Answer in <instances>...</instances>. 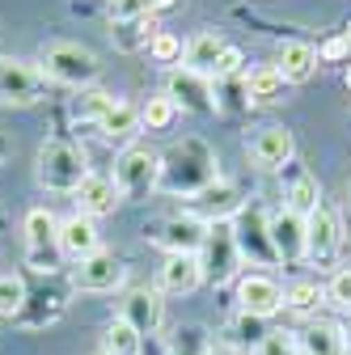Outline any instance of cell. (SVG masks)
Masks as SVG:
<instances>
[{
    "label": "cell",
    "instance_id": "cell-36",
    "mask_svg": "<svg viewBox=\"0 0 351 355\" xmlns=\"http://www.w3.org/2000/svg\"><path fill=\"white\" fill-rule=\"evenodd\" d=\"M241 64H246V55H241L237 47H225V55H221V64H216L212 80H225V76H237V72H241Z\"/></svg>",
    "mask_w": 351,
    "mask_h": 355
},
{
    "label": "cell",
    "instance_id": "cell-4",
    "mask_svg": "<svg viewBox=\"0 0 351 355\" xmlns=\"http://www.w3.org/2000/svg\"><path fill=\"white\" fill-rule=\"evenodd\" d=\"M114 187L123 199H148L161 187V153L148 144H127L114 157Z\"/></svg>",
    "mask_w": 351,
    "mask_h": 355
},
{
    "label": "cell",
    "instance_id": "cell-39",
    "mask_svg": "<svg viewBox=\"0 0 351 355\" xmlns=\"http://www.w3.org/2000/svg\"><path fill=\"white\" fill-rule=\"evenodd\" d=\"M9 157H13V140L5 136V131H0V165H5Z\"/></svg>",
    "mask_w": 351,
    "mask_h": 355
},
{
    "label": "cell",
    "instance_id": "cell-19",
    "mask_svg": "<svg viewBox=\"0 0 351 355\" xmlns=\"http://www.w3.org/2000/svg\"><path fill=\"white\" fill-rule=\"evenodd\" d=\"M157 284H161V292H169V296L195 292V288L203 284V262H199V254H165Z\"/></svg>",
    "mask_w": 351,
    "mask_h": 355
},
{
    "label": "cell",
    "instance_id": "cell-22",
    "mask_svg": "<svg viewBox=\"0 0 351 355\" xmlns=\"http://www.w3.org/2000/svg\"><path fill=\"white\" fill-rule=\"evenodd\" d=\"M94 127H98V136L110 140V144H131V140L140 136V127H144V123H140V110L131 106V102H114Z\"/></svg>",
    "mask_w": 351,
    "mask_h": 355
},
{
    "label": "cell",
    "instance_id": "cell-23",
    "mask_svg": "<svg viewBox=\"0 0 351 355\" xmlns=\"http://www.w3.org/2000/svg\"><path fill=\"white\" fill-rule=\"evenodd\" d=\"M225 47H229V42L216 34V30H199V34L187 42V51H182V68H191V72H199V76H212L216 64H221V55H225Z\"/></svg>",
    "mask_w": 351,
    "mask_h": 355
},
{
    "label": "cell",
    "instance_id": "cell-16",
    "mask_svg": "<svg viewBox=\"0 0 351 355\" xmlns=\"http://www.w3.org/2000/svg\"><path fill=\"white\" fill-rule=\"evenodd\" d=\"M280 178H284V207L309 220V216L318 211V203H322L318 178L305 169V165H296V161H292V165H284V169H280Z\"/></svg>",
    "mask_w": 351,
    "mask_h": 355
},
{
    "label": "cell",
    "instance_id": "cell-38",
    "mask_svg": "<svg viewBox=\"0 0 351 355\" xmlns=\"http://www.w3.org/2000/svg\"><path fill=\"white\" fill-rule=\"evenodd\" d=\"M178 0H144V13L148 17H157V13H165V9H173Z\"/></svg>",
    "mask_w": 351,
    "mask_h": 355
},
{
    "label": "cell",
    "instance_id": "cell-42",
    "mask_svg": "<svg viewBox=\"0 0 351 355\" xmlns=\"http://www.w3.org/2000/svg\"><path fill=\"white\" fill-rule=\"evenodd\" d=\"M9 225V216H5V207H0V229H5Z\"/></svg>",
    "mask_w": 351,
    "mask_h": 355
},
{
    "label": "cell",
    "instance_id": "cell-5",
    "mask_svg": "<svg viewBox=\"0 0 351 355\" xmlns=\"http://www.w3.org/2000/svg\"><path fill=\"white\" fill-rule=\"evenodd\" d=\"M26 233V262L38 275H55L60 271V220L51 216V207H30L22 220Z\"/></svg>",
    "mask_w": 351,
    "mask_h": 355
},
{
    "label": "cell",
    "instance_id": "cell-35",
    "mask_svg": "<svg viewBox=\"0 0 351 355\" xmlns=\"http://www.w3.org/2000/svg\"><path fill=\"white\" fill-rule=\"evenodd\" d=\"M326 300L339 304V309H351V266H343V271L330 275V284H326Z\"/></svg>",
    "mask_w": 351,
    "mask_h": 355
},
{
    "label": "cell",
    "instance_id": "cell-28",
    "mask_svg": "<svg viewBox=\"0 0 351 355\" xmlns=\"http://www.w3.org/2000/svg\"><path fill=\"white\" fill-rule=\"evenodd\" d=\"M140 351H144V334L131 326V322L114 318L106 326V355H140Z\"/></svg>",
    "mask_w": 351,
    "mask_h": 355
},
{
    "label": "cell",
    "instance_id": "cell-25",
    "mask_svg": "<svg viewBox=\"0 0 351 355\" xmlns=\"http://www.w3.org/2000/svg\"><path fill=\"white\" fill-rule=\"evenodd\" d=\"M296 338L305 355H347V334L334 322H309Z\"/></svg>",
    "mask_w": 351,
    "mask_h": 355
},
{
    "label": "cell",
    "instance_id": "cell-3",
    "mask_svg": "<svg viewBox=\"0 0 351 355\" xmlns=\"http://www.w3.org/2000/svg\"><path fill=\"white\" fill-rule=\"evenodd\" d=\"M38 68L47 80L55 85H68V89H89L98 76H102V60L98 51L80 47V42H68V38H55L38 51Z\"/></svg>",
    "mask_w": 351,
    "mask_h": 355
},
{
    "label": "cell",
    "instance_id": "cell-29",
    "mask_svg": "<svg viewBox=\"0 0 351 355\" xmlns=\"http://www.w3.org/2000/svg\"><path fill=\"white\" fill-rule=\"evenodd\" d=\"M30 292H26V279L17 271H0V318H22Z\"/></svg>",
    "mask_w": 351,
    "mask_h": 355
},
{
    "label": "cell",
    "instance_id": "cell-7",
    "mask_svg": "<svg viewBox=\"0 0 351 355\" xmlns=\"http://www.w3.org/2000/svg\"><path fill=\"white\" fill-rule=\"evenodd\" d=\"M199 262H203V279H212V284H229L237 275L241 250H237V237H233V220H225V225H207Z\"/></svg>",
    "mask_w": 351,
    "mask_h": 355
},
{
    "label": "cell",
    "instance_id": "cell-13",
    "mask_svg": "<svg viewBox=\"0 0 351 355\" xmlns=\"http://www.w3.org/2000/svg\"><path fill=\"white\" fill-rule=\"evenodd\" d=\"M309 225V258L318 262V266H334L339 262V254H343V220H339V211L322 199L318 203V211L305 220Z\"/></svg>",
    "mask_w": 351,
    "mask_h": 355
},
{
    "label": "cell",
    "instance_id": "cell-33",
    "mask_svg": "<svg viewBox=\"0 0 351 355\" xmlns=\"http://www.w3.org/2000/svg\"><path fill=\"white\" fill-rule=\"evenodd\" d=\"M182 51H187V47H182V38H178V34H169V30H157L153 42H148V55H153L157 64H178Z\"/></svg>",
    "mask_w": 351,
    "mask_h": 355
},
{
    "label": "cell",
    "instance_id": "cell-11",
    "mask_svg": "<svg viewBox=\"0 0 351 355\" xmlns=\"http://www.w3.org/2000/svg\"><path fill=\"white\" fill-rule=\"evenodd\" d=\"M267 229H271V245H275V258L284 266H296L309 258V225H305V216L280 207L267 216Z\"/></svg>",
    "mask_w": 351,
    "mask_h": 355
},
{
    "label": "cell",
    "instance_id": "cell-9",
    "mask_svg": "<svg viewBox=\"0 0 351 355\" xmlns=\"http://www.w3.org/2000/svg\"><path fill=\"white\" fill-rule=\"evenodd\" d=\"M233 237H237L241 258H250V262H258V266L280 262V258H275V245H271V229H267V211H262L258 203H250V207H241V211L233 216Z\"/></svg>",
    "mask_w": 351,
    "mask_h": 355
},
{
    "label": "cell",
    "instance_id": "cell-12",
    "mask_svg": "<svg viewBox=\"0 0 351 355\" xmlns=\"http://www.w3.org/2000/svg\"><path fill=\"white\" fill-rule=\"evenodd\" d=\"M237 304H241V313L267 322V318H275L284 309V284L275 275H267V271H250L237 284Z\"/></svg>",
    "mask_w": 351,
    "mask_h": 355
},
{
    "label": "cell",
    "instance_id": "cell-1",
    "mask_svg": "<svg viewBox=\"0 0 351 355\" xmlns=\"http://www.w3.org/2000/svg\"><path fill=\"white\" fill-rule=\"evenodd\" d=\"M216 182H221V157H216V148L203 144L199 136H187V140L169 144L161 153V187L157 191L195 199Z\"/></svg>",
    "mask_w": 351,
    "mask_h": 355
},
{
    "label": "cell",
    "instance_id": "cell-2",
    "mask_svg": "<svg viewBox=\"0 0 351 355\" xmlns=\"http://www.w3.org/2000/svg\"><path fill=\"white\" fill-rule=\"evenodd\" d=\"M34 178L51 195H76L80 182L89 178V157L68 136H47L38 144V157H34Z\"/></svg>",
    "mask_w": 351,
    "mask_h": 355
},
{
    "label": "cell",
    "instance_id": "cell-17",
    "mask_svg": "<svg viewBox=\"0 0 351 355\" xmlns=\"http://www.w3.org/2000/svg\"><path fill=\"white\" fill-rule=\"evenodd\" d=\"M102 250V233H98V220L94 216H68V220H60V254L64 258H72V262H80V258H89V254H98Z\"/></svg>",
    "mask_w": 351,
    "mask_h": 355
},
{
    "label": "cell",
    "instance_id": "cell-44",
    "mask_svg": "<svg viewBox=\"0 0 351 355\" xmlns=\"http://www.w3.org/2000/svg\"><path fill=\"white\" fill-rule=\"evenodd\" d=\"M343 38H347V42H351V21H347V30H343Z\"/></svg>",
    "mask_w": 351,
    "mask_h": 355
},
{
    "label": "cell",
    "instance_id": "cell-26",
    "mask_svg": "<svg viewBox=\"0 0 351 355\" xmlns=\"http://www.w3.org/2000/svg\"><path fill=\"white\" fill-rule=\"evenodd\" d=\"M284 76H280V68L275 64H262V68H254L250 76H246V98L254 102V106H275L280 98H284Z\"/></svg>",
    "mask_w": 351,
    "mask_h": 355
},
{
    "label": "cell",
    "instance_id": "cell-41",
    "mask_svg": "<svg viewBox=\"0 0 351 355\" xmlns=\"http://www.w3.org/2000/svg\"><path fill=\"white\" fill-rule=\"evenodd\" d=\"M343 334H347V351H351V322H347V326H343Z\"/></svg>",
    "mask_w": 351,
    "mask_h": 355
},
{
    "label": "cell",
    "instance_id": "cell-43",
    "mask_svg": "<svg viewBox=\"0 0 351 355\" xmlns=\"http://www.w3.org/2000/svg\"><path fill=\"white\" fill-rule=\"evenodd\" d=\"M207 355H237V351H207Z\"/></svg>",
    "mask_w": 351,
    "mask_h": 355
},
{
    "label": "cell",
    "instance_id": "cell-27",
    "mask_svg": "<svg viewBox=\"0 0 351 355\" xmlns=\"http://www.w3.org/2000/svg\"><path fill=\"white\" fill-rule=\"evenodd\" d=\"M322 300H326V288L318 279H292L284 288V309H292V313H314Z\"/></svg>",
    "mask_w": 351,
    "mask_h": 355
},
{
    "label": "cell",
    "instance_id": "cell-20",
    "mask_svg": "<svg viewBox=\"0 0 351 355\" xmlns=\"http://www.w3.org/2000/svg\"><path fill=\"white\" fill-rule=\"evenodd\" d=\"M123 203V195H119V187H114V178H106V173H89L80 182V191H76V211L80 216H114V207Z\"/></svg>",
    "mask_w": 351,
    "mask_h": 355
},
{
    "label": "cell",
    "instance_id": "cell-24",
    "mask_svg": "<svg viewBox=\"0 0 351 355\" xmlns=\"http://www.w3.org/2000/svg\"><path fill=\"white\" fill-rule=\"evenodd\" d=\"M275 68H280V76L288 80V85H305L314 72H318V47H309V42H284L280 47V60H275Z\"/></svg>",
    "mask_w": 351,
    "mask_h": 355
},
{
    "label": "cell",
    "instance_id": "cell-30",
    "mask_svg": "<svg viewBox=\"0 0 351 355\" xmlns=\"http://www.w3.org/2000/svg\"><path fill=\"white\" fill-rule=\"evenodd\" d=\"M207 351H212V343H207L203 326H178V334L169 338L165 355H207Z\"/></svg>",
    "mask_w": 351,
    "mask_h": 355
},
{
    "label": "cell",
    "instance_id": "cell-31",
    "mask_svg": "<svg viewBox=\"0 0 351 355\" xmlns=\"http://www.w3.org/2000/svg\"><path fill=\"white\" fill-rule=\"evenodd\" d=\"M173 119H178V106H173L165 94H161V98H148L144 110H140V123H144L148 131H169Z\"/></svg>",
    "mask_w": 351,
    "mask_h": 355
},
{
    "label": "cell",
    "instance_id": "cell-40",
    "mask_svg": "<svg viewBox=\"0 0 351 355\" xmlns=\"http://www.w3.org/2000/svg\"><path fill=\"white\" fill-rule=\"evenodd\" d=\"M343 80H347V89H351V60H347V72H343Z\"/></svg>",
    "mask_w": 351,
    "mask_h": 355
},
{
    "label": "cell",
    "instance_id": "cell-34",
    "mask_svg": "<svg viewBox=\"0 0 351 355\" xmlns=\"http://www.w3.org/2000/svg\"><path fill=\"white\" fill-rule=\"evenodd\" d=\"M258 355H305V351H300V338L292 330H267L258 343Z\"/></svg>",
    "mask_w": 351,
    "mask_h": 355
},
{
    "label": "cell",
    "instance_id": "cell-21",
    "mask_svg": "<svg viewBox=\"0 0 351 355\" xmlns=\"http://www.w3.org/2000/svg\"><path fill=\"white\" fill-rule=\"evenodd\" d=\"M237 211H241V199H237V187H229V182H216L191 199V216H199L203 225H225Z\"/></svg>",
    "mask_w": 351,
    "mask_h": 355
},
{
    "label": "cell",
    "instance_id": "cell-15",
    "mask_svg": "<svg viewBox=\"0 0 351 355\" xmlns=\"http://www.w3.org/2000/svg\"><path fill=\"white\" fill-rule=\"evenodd\" d=\"M246 153H250V161L258 169H284L296 157V140H292L288 127H262V131H254V140L246 144Z\"/></svg>",
    "mask_w": 351,
    "mask_h": 355
},
{
    "label": "cell",
    "instance_id": "cell-6",
    "mask_svg": "<svg viewBox=\"0 0 351 355\" xmlns=\"http://www.w3.org/2000/svg\"><path fill=\"white\" fill-rule=\"evenodd\" d=\"M47 98V76L30 60L0 55V106H38Z\"/></svg>",
    "mask_w": 351,
    "mask_h": 355
},
{
    "label": "cell",
    "instance_id": "cell-37",
    "mask_svg": "<svg viewBox=\"0 0 351 355\" xmlns=\"http://www.w3.org/2000/svg\"><path fill=\"white\" fill-rule=\"evenodd\" d=\"M347 55H351V42H347V38H330L326 47L318 51V64H322V60H347Z\"/></svg>",
    "mask_w": 351,
    "mask_h": 355
},
{
    "label": "cell",
    "instance_id": "cell-14",
    "mask_svg": "<svg viewBox=\"0 0 351 355\" xmlns=\"http://www.w3.org/2000/svg\"><path fill=\"white\" fill-rule=\"evenodd\" d=\"M123 279H127V266L110 250H98V254L80 258L72 266V288L76 292H114V288H123Z\"/></svg>",
    "mask_w": 351,
    "mask_h": 355
},
{
    "label": "cell",
    "instance_id": "cell-32",
    "mask_svg": "<svg viewBox=\"0 0 351 355\" xmlns=\"http://www.w3.org/2000/svg\"><path fill=\"white\" fill-rule=\"evenodd\" d=\"M110 106H114V94H102V89H80V98H76V119L98 123Z\"/></svg>",
    "mask_w": 351,
    "mask_h": 355
},
{
    "label": "cell",
    "instance_id": "cell-10",
    "mask_svg": "<svg viewBox=\"0 0 351 355\" xmlns=\"http://www.w3.org/2000/svg\"><path fill=\"white\" fill-rule=\"evenodd\" d=\"M144 237L153 245H161L165 254H199L203 250V237H207V225L199 216L182 211V216H165L157 220L153 229H144Z\"/></svg>",
    "mask_w": 351,
    "mask_h": 355
},
{
    "label": "cell",
    "instance_id": "cell-8",
    "mask_svg": "<svg viewBox=\"0 0 351 355\" xmlns=\"http://www.w3.org/2000/svg\"><path fill=\"white\" fill-rule=\"evenodd\" d=\"M165 98L178 106V110H187V114H216V110H221L212 76H199V72H191V68H173V72H169Z\"/></svg>",
    "mask_w": 351,
    "mask_h": 355
},
{
    "label": "cell",
    "instance_id": "cell-18",
    "mask_svg": "<svg viewBox=\"0 0 351 355\" xmlns=\"http://www.w3.org/2000/svg\"><path fill=\"white\" fill-rule=\"evenodd\" d=\"M123 322H131L140 334H157L161 322H165V300H161V288H136V292H127L123 300Z\"/></svg>",
    "mask_w": 351,
    "mask_h": 355
}]
</instances>
